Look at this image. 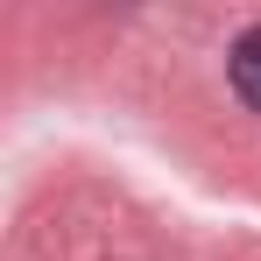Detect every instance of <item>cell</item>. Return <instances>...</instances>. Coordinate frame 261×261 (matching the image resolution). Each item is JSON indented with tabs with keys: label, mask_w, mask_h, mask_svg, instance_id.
<instances>
[{
	"label": "cell",
	"mask_w": 261,
	"mask_h": 261,
	"mask_svg": "<svg viewBox=\"0 0 261 261\" xmlns=\"http://www.w3.org/2000/svg\"><path fill=\"white\" fill-rule=\"evenodd\" d=\"M226 71H233V92H240V99H247V106L261 113V29H247V36L233 43Z\"/></svg>",
	"instance_id": "6da1fadb"
}]
</instances>
